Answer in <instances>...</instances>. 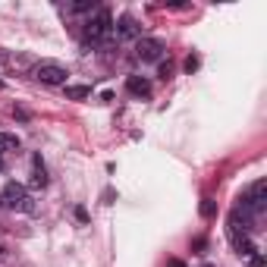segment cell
Returning a JSON list of instances; mask_svg holds the SVG:
<instances>
[{
	"mask_svg": "<svg viewBox=\"0 0 267 267\" xmlns=\"http://www.w3.org/2000/svg\"><path fill=\"white\" fill-rule=\"evenodd\" d=\"M204 267H214V264H204Z\"/></svg>",
	"mask_w": 267,
	"mask_h": 267,
	"instance_id": "cell-16",
	"label": "cell"
},
{
	"mask_svg": "<svg viewBox=\"0 0 267 267\" xmlns=\"http://www.w3.org/2000/svg\"><path fill=\"white\" fill-rule=\"evenodd\" d=\"M264 189H267V182L264 179H258V182H251L245 192L239 195V207H245V211H261L264 207Z\"/></svg>",
	"mask_w": 267,
	"mask_h": 267,
	"instance_id": "cell-3",
	"label": "cell"
},
{
	"mask_svg": "<svg viewBox=\"0 0 267 267\" xmlns=\"http://www.w3.org/2000/svg\"><path fill=\"white\" fill-rule=\"evenodd\" d=\"M32 164H35V170H32V185H35V189H44V185H48V170H44V164H41L38 154H35Z\"/></svg>",
	"mask_w": 267,
	"mask_h": 267,
	"instance_id": "cell-9",
	"label": "cell"
},
{
	"mask_svg": "<svg viewBox=\"0 0 267 267\" xmlns=\"http://www.w3.org/2000/svg\"><path fill=\"white\" fill-rule=\"evenodd\" d=\"M167 267H185V264H182L179 258H170V261H167Z\"/></svg>",
	"mask_w": 267,
	"mask_h": 267,
	"instance_id": "cell-14",
	"label": "cell"
},
{
	"mask_svg": "<svg viewBox=\"0 0 267 267\" xmlns=\"http://www.w3.org/2000/svg\"><path fill=\"white\" fill-rule=\"evenodd\" d=\"M126 88H129L135 98H151V82H148V79L129 76V79H126Z\"/></svg>",
	"mask_w": 267,
	"mask_h": 267,
	"instance_id": "cell-7",
	"label": "cell"
},
{
	"mask_svg": "<svg viewBox=\"0 0 267 267\" xmlns=\"http://www.w3.org/2000/svg\"><path fill=\"white\" fill-rule=\"evenodd\" d=\"M0 170H4V160H0Z\"/></svg>",
	"mask_w": 267,
	"mask_h": 267,
	"instance_id": "cell-15",
	"label": "cell"
},
{
	"mask_svg": "<svg viewBox=\"0 0 267 267\" xmlns=\"http://www.w3.org/2000/svg\"><path fill=\"white\" fill-rule=\"evenodd\" d=\"M88 95H91L88 85H66V98L69 101H85Z\"/></svg>",
	"mask_w": 267,
	"mask_h": 267,
	"instance_id": "cell-10",
	"label": "cell"
},
{
	"mask_svg": "<svg viewBox=\"0 0 267 267\" xmlns=\"http://www.w3.org/2000/svg\"><path fill=\"white\" fill-rule=\"evenodd\" d=\"M113 35H117V41H132V38H142V26H138L135 16H120L113 22Z\"/></svg>",
	"mask_w": 267,
	"mask_h": 267,
	"instance_id": "cell-6",
	"label": "cell"
},
{
	"mask_svg": "<svg viewBox=\"0 0 267 267\" xmlns=\"http://www.w3.org/2000/svg\"><path fill=\"white\" fill-rule=\"evenodd\" d=\"M0 88H4V82H0Z\"/></svg>",
	"mask_w": 267,
	"mask_h": 267,
	"instance_id": "cell-17",
	"label": "cell"
},
{
	"mask_svg": "<svg viewBox=\"0 0 267 267\" xmlns=\"http://www.w3.org/2000/svg\"><path fill=\"white\" fill-rule=\"evenodd\" d=\"M233 245H236V254H242V258H254V254H258V248H254V242L248 236L233 233Z\"/></svg>",
	"mask_w": 267,
	"mask_h": 267,
	"instance_id": "cell-8",
	"label": "cell"
},
{
	"mask_svg": "<svg viewBox=\"0 0 267 267\" xmlns=\"http://www.w3.org/2000/svg\"><path fill=\"white\" fill-rule=\"evenodd\" d=\"M0 204H4L7 211H22V214H29V211H32V195L26 192V185L7 182L4 192H0Z\"/></svg>",
	"mask_w": 267,
	"mask_h": 267,
	"instance_id": "cell-1",
	"label": "cell"
},
{
	"mask_svg": "<svg viewBox=\"0 0 267 267\" xmlns=\"http://www.w3.org/2000/svg\"><path fill=\"white\" fill-rule=\"evenodd\" d=\"M0 151H19V138H16V135L0 132Z\"/></svg>",
	"mask_w": 267,
	"mask_h": 267,
	"instance_id": "cell-11",
	"label": "cell"
},
{
	"mask_svg": "<svg viewBox=\"0 0 267 267\" xmlns=\"http://www.w3.org/2000/svg\"><path fill=\"white\" fill-rule=\"evenodd\" d=\"M113 35V16L107 10H95V16L85 22V41L88 44H98L104 38H110Z\"/></svg>",
	"mask_w": 267,
	"mask_h": 267,
	"instance_id": "cell-2",
	"label": "cell"
},
{
	"mask_svg": "<svg viewBox=\"0 0 267 267\" xmlns=\"http://www.w3.org/2000/svg\"><path fill=\"white\" fill-rule=\"evenodd\" d=\"M35 76L41 79L44 85H66V79H69V69L66 66H60V63H41L38 69H35Z\"/></svg>",
	"mask_w": 267,
	"mask_h": 267,
	"instance_id": "cell-4",
	"label": "cell"
},
{
	"mask_svg": "<svg viewBox=\"0 0 267 267\" xmlns=\"http://www.w3.org/2000/svg\"><path fill=\"white\" fill-rule=\"evenodd\" d=\"M201 217H204V220H214V217H217V204H214L211 198L201 201Z\"/></svg>",
	"mask_w": 267,
	"mask_h": 267,
	"instance_id": "cell-12",
	"label": "cell"
},
{
	"mask_svg": "<svg viewBox=\"0 0 267 267\" xmlns=\"http://www.w3.org/2000/svg\"><path fill=\"white\" fill-rule=\"evenodd\" d=\"M164 41L160 38H138V44H135V57L138 60H145V63H154V60H160L164 57Z\"/></svg>",
	"mask_w": 267,
	"mask_h": 267,
	"instance_id": "cell-5",
	"label": "cell"
},
{
	"mask_svg": "<svg viewBox=\"0 0 267 267\" xmlns=\"http://www.w3.org/2000/svg\"><path fill=\"white\" fill-rule=\"evenodd\" d=\"M76 220H79V223H88V211H85V207H76Z\"/></svg>",
	"mask_w": 267,
	"mask_h": 267,
	"instance_id": "cell-13",
	"label": "cell"
}]
</instances>
